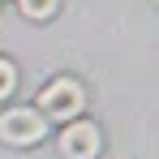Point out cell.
I'll return each mask as SVG.
<instances>
[{
	"instance_id": "6da1fadb",
	"label": "cell",
	"mask_w": 159,
	"mask_h": 159,
	"mask_svg": "<svg viewBox=\"0 0 159 159\" xmlns=\"http://www.w3.org/2000/svg\"><path fill=\"white\" fill-rule=\"evenodd\" d=\"M86 107V90L78 78H56L39 90V112L43 120H78Z\"/></svg>"
},
{
	"instance_id": "7a4b0ae2",
	"label": "cell",
	"mask_w": 159,
	"mask_h": 159,
	"mask_svg": "<svg viewBox=\"0 0 159 159\" xmlns=\"http://www.w3.org/2000/svg\"><path fill=\"white\" fill-rule=\"evenodd\" d=\"M43 133H48V120L39 107H9L0 116V138L9 146H34L43 142Z\"/></svg>"
},
{
	"instance_id": "3957f363",
	"label": "cell",
	"mask_w": 159,
	"mask_h": 159,
	"mask_svg": "<svg viewBox=\"0 0 159 159\" xmlns=\"http://www.w3.org/2000/svg\"><path fill=\"white\" fill-rule=\"evenodd\" d=\"M60 155L65 159H95L99 155V125L95 120H69L60 133Z\"/></svg>"
},
{
	"instance_id": "277c9868",
	"label": "cell",
	"mask_w": 159,
	"mask_h": 159,
	"mask_svg": "<svg viewBox=\"0 0 159 159\" xmlns=\"http://www.w3.org/2000/svg\"><path fill=\"white\" fill-rule=\"evenodd\" d=\"M17 9L26 13L30 22H48V17H56L60 0H17Z\"/></svg>"
},
{
	"instance_id": "5b68a950",
	"label": "cell",
	"mask_w": 159,
	"mask_h": 159,
	"mask_svg": "<svg viewBox=\"0 0 159 159\" xmlns=\"http://www.w3.org/2000/svg\"><path fill=\"white\" fill-rule=\"evenodd\" d=\"M13 86H17V65L13 60H0V99H9Z\"/></svg>"
},
{
	"instance_id": "8992f818",
	"label": "cell",
	"mask_w": 159,
	"mask_h": 159,
	"mask_svg": "<svg viewBox=\"0 0 159 159\" xmlns=\"http://www.w3.org/2000/svg\"><path fill=\"white\" fill-rule=\"evenodd\" d=\"M155 4H159V0H155Z\"/></svg>"
}]
</instances>
